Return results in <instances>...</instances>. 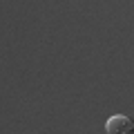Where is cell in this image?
I'll return each mask as SVG.
<instances>
[{
    "label": "cell",
    "instance_id": "6da1fadb",
    "mask_svg": "<svg viewBox=\"0 0 134 134\" xmlns=\"http://www.w3.org/2000/svg\"><path fill=\"white\" fill-rule=\"evenodd\" d=\"M107 134H134V119L127 114H114L105 123Z\"/></svg>",
    "mask_w": 134,
    "mask_h": 134
}]
</instances>
